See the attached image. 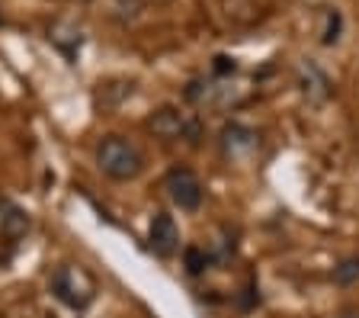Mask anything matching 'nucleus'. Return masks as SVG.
<instances>
[{"mask_svg":"<svg viewBox=\"0 0 359 318\" xmlns=\"http://www.w3.org/2000/svg\"><path fill=\"white\" fill-rule=\"evenodd\" d=\"M26 228H29V216L20 209H10L7 216H4V235L10 238V241H16L20 235H26Z\"/></svg>","mask_w":359,"mask_h":318,"instance_id":"nucleus-9","label":"nucleus"},{"mask_svg":"<svg viewBox=\"0 0 359 318\" xmlns=\"http://www.w3.org/2000/svg\"><path fill=\"white\" fill-rule=\"evenodd\" d=\"M151 132L161 135L164 142H189L196 145L202 138V122L196 116L183 113L177 106H161L154 116H151Z\"/></svg>","mask_w":359,"mask_h":318,"instance_id":"nucleus-3","label":"nucleus"},{"mask_svg":"<svg viewBox=\"0 0 359 318\" xmlns=\"http://www.w3.org/2000/svg\"><path fill=\"white\" fill-rule=\"evenodd\" d=\"M212 74H215V77H231L234 74V58H228V55H218L215 65H212Z\"/></svg>","mask_w":359,"mask_h":318,"instance_id":"nucleus-12","label":"nucleus"},{"mask_svg":"<svg viewBox=\"0 0 359 318\" xmlns=\"http://www.w3.org/2000/svg\"><path fill=\"white\" fill-rule=\"evenodd\" d=\"M164 190H167V197H170V203L180 206V209L193 212L202 206V180L189 167H173V171H167Z\"/></svg>","mask_w":359,"mask_h":318,"instance_id":"nucleus-5","label":"nucleus"},{"mask_svg":"<svg viewBox=\"0 0 359 318\" xmlns=\"http://www.w3.org/2000/svg\"><path fill=\"white\" fill-rule=\"evenodd\" d=\"M187 100L196 106H205V110H224V106L238 103L234 97V87L228 77H196L187 87Z\"/></svg>","mask_w":359,"mask_h":318,"instance_id":"nucleus-4","label":"nucleus"},{"mask_svg":"<svg viewBox=\"0 0 359 318\" xmlns=\"http://www.w3.org/2000/svg\"><path fill=\"white\" fill-rule=\"evenodd\" d=\"M97 164L106 177L112 180H135L144 171V152L132 138L106 135L97 145Z\"/></svg>","mask_w":359,"mask_h":318,"instance_id":"nucleus-1","label":"nucleus"},{"mask_svg":"<svg viewBox=\"0 0 359 318\" xmlns=\"http://www.w3.org/2000/svg\"><path fill=\"white\" fill-rule=\"evenodd\" d=\"M187 264H189V273H202V267L209 264V258H202L199 248H189L187 251Z\"/></svg>","mask_w":359,"mask_h":318,"instance_id":"nucleus-13","label":"nucleus"},{"mask_svg":"<svg viewBox=\"0 0 359 318\" xmlns=\"http://www.w3.org/2000/svg\"><path fill=\"white\" fill-rule=\"evenodd\" d=\"M334 283L340 286H350V283H359V258H350L344 264L334 267Z\"/></svg>","mask_w":359,"mask_h":318,"instance_id":"nucleus-11","label":"nucleus"},{"mask_svg":"<svg viewBox=\"0 0 359 318\" xmlns=\"http://www.w3.org/2000/svg\"><path fill=\"white\" fill-rule=\"evenodd\" d=\"M344 318H359V309H346V312H344Z\"/></svg>","mask_w":359,"mask_h":318,"instance_id":"nucleus-14","label":"nucleus"},{"mask_svg":"<svg viewBox=\"0 0 359 318\" xmlns=\"http://www.w3.org/2000/svg\"><path fill=\"white\" fill-rule=\"evenodd\" d=\"M299 91L302 97H308L311 103H321L330 97V81L314 61H302L299 65Z\"/></svg>","mask_w":359,"mask_h":318,"instance_id":"nucleus-8","label":"nucleus"},{"mask_svg":"<svg viewBox=\"0 0 359 318\" xmlns=\"http://www.w3.org/2000/svg\"><path fill=\"white\" fill-rule=\"evenodd\" d=\"M222 154L231 161H241V158H250V154L260 148V135L254 129H247L241 122H231V126H224L222 129Z\"/></svg>","mask_w":359,"mask_h":318,"instance_id":"nucleus-7","label":"nucleus"},{"mask_svg":"<svg viewBox=\"0 0 359 318\" xmlns=\"http://www.w3.org/2000/svg\"><path fill=\"white\" fill-rule=\"evenodd\" d=\"M340 29H344V16L337 10H324V29H321V42L324 46H334L340 39Z\"/></svg>","mask_w":359,"mask_h":318,"instance_id":"nucleus-10","label":"nucleus"},{"mask_svg":"<svg viewBox=\"0 0 359 318\" xmlns=\"http://www.w3.org/2000/svg\"><path fill=\"white\" fill-rule=\"evenodd\" d=\"M148 248L154 251L161 260H170L180 251V228H177V222H173V216H167V212H157L154 216L151 232H148Z\"/></svg>","mask_w":359,"mask_h":318,"instance_id":"nucleus-6","label":"nucleus"},{"mask_svg":"<svg viewBox=\"0 0 359 318\" xmlns=\"http://www.w3.org/2000/svg\"><path fill=\"white\" fill-rule=\"evenodd\" d=\"M48 286H52L58 303H65L67 309H74V312H83L93 299H97V280H93V273L81 264L55 267Z\"/></svg>","mask_w":359,"mask_h":318,"instance_id":"nucleus-2","label":"nucleus"}]
</instances>
